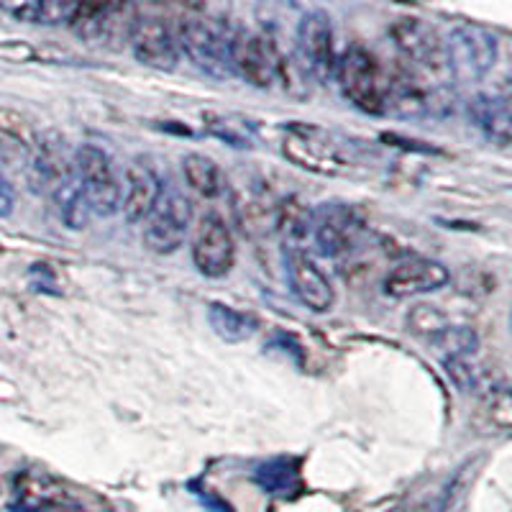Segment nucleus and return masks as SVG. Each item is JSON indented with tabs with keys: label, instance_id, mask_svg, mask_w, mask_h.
<instances>
[{
	"label": "nucleus",
	"instance_id": "1",
	"mask_svg": "<svg viewBox=\"0 0 512 512\" xmlns=\"http://www.w3.org/2000/svg\"><path fill=\"white\" fill-rule=\"evenodd\" d=\"M16 512H105V502L88 489L44 469H24L13 479Z\"/></svg>",
	"mask_w": 512,
	"mask_h": 512
},
{
	"label": "nucleus",
	"instance_id": "2",
	"mask_svg": "<svg viewBox=\"0 0 512 512\" xmlns=\"http://www.w3.org/2000/svg\"><path fill=\"white\" fill-rule=\"evenodd\" d=\"M341 95L367 116H387L390 98V72L361 44H351L344 54H338L336 75Z\"/></svg>",
	"mask_w": 512,
	"mask_h": 512
},
{
	"label": "nucleus",
	"instance_id": "3",
	"mask_svg": "<svg viewBox=\"0 0 512 512\" xmlns=\"http://www.w3.org/2000/svg\"><path fill=\"white\" fill-rule=\"evenodd\" d=\"M231 75L256 90H277L290 82L287 57L282 47L264 31L233 29Z\"/></svg>",
	"mask_w": 512,
	"mask_h": 512
},
{
	"label": "nucleus",
	"instance_id": "4",
	"mask_svg": "<svg viewBox=\"0 0 512 512\" xmlns=\"http://www.w3.org/2000/svg\"><path fill=\"white\" fill-rule=\"evenodd\" d=\"M180 54L213 80L231 77L233 29L213 16H185L175 31Z\"/></svg>",
	"mask_w": 512,
	"mask_h": 512
},
{
	"label": "nucleus",
	"instance_id": "5",
	"mask_svg": "<svg viewBox=\"0 0 512 512\" xmlns=\"http://www.w3.org/2000/svg\"><path fill=\"white\" fill-rule=\"evenodd\" d=\"M500 41L492 31L474 24L454 26L443 36L448 80L456 85H477L495 70Z\"/></svg>",
	"mask_w": 512,
	"mask_h": 512
},
{
	"label": "nucleus",
	"instance_id": "6",
	"mask_svg": "<svg viewBox=\"0 0 512 512\" xmlns=\"http://www.w3.org/2000/svg\"><path fill=\"white\" fill-rule=\"evenodd\" d=\"M392 41L402 59V70L433 85L448 80L446 57H443V36L420 18H397L390 29Z\"/></svg>",
	"mask_w": 512,
	"mask_h": 512
},
{
	"label": "nucleus",
	"instance_id": "7",
	"mask_svg": "<svg viewBox=\"0 0 512 512\" xmlns=\"http://www.w3.org/2000/svg\"><path fill=\"white\" fill-rule=\"evenodd\" d=\"M192 200L185 190L175 185H164L157 203L149 210V216L141 221V241L152 254L169 256L185 246L192 228Z\"/></svg>",
	"mask_w": 512,
	"mask_h": 512
},
{
	"label": "nucleus",
	"instance_id": "8",
	"mask_svg": "<svg viewBox=\"0 0 512 512\" xmlns=\"http://www.w3.org/2000/svg\"><path fill=\"white\" fill-rule=\"evenodd\" d=\"M75 177L80 182L90 213L98 218H113L121 203V172L103 146L80 144L75 149Z\"/></svg>",
	"mask_w": 512,
	"mask_h": 512
},
{
	"label": "nucleus",
	"instance_id": "9",
	"mask_svg": "<svg viewBox=\"0 0 512 512\" xmlns=\"http://www.w3.org/2000/svg\"><path fill=\"white\" fill-rule=\"evenodd\" d=\"M295 59L305 77L326 85L336 75V31L326 11H305L295 29Z\"/></svg>",
	"mask_w": 512,
	"mask_h": 512
},
{
	"label": "nucleus",
	"instance_id": "10",
	"mask_svg": "<svg viewBox=\"0 0 512 512\" xmlns=\"http://www.w3.org/2000/svg\"><path fill=\"white\" fill-rule=\"evenodd\" d=\"M192 264L208 280H223L236 267V239L226 218L218 213H205L192 231L190 244Z\"/></svg>",
	"mask_w": 512,
	"mask_h": 512
},
{
	"label": "nucleus",
	"instance_id": "11",
	"mask_svg": "<svg viewBox=\"0 0 512 512\" xmlns=\"http://www.w3.org/2000/svg\"><path fill=\"white\" fill-rule=\"evenodd\" d=\"M24 177L31 190L49 198L57 187L75 177V149H70L67 139L59 131L49 128L36 136Z\"/></svg>",
	"mask_w": 512,
	"mask_h": 512
},
{
	"label": "nucleus",
	"instance_id": "12",
	"mask_svg": "<svg viewBox=\"0 0 512 512\" xmlns=\"http://www.w3.org/2000/svg\"><path fill=\"white\" fill-rule=\"evenodd\" d=\"M285 274L290 282L292 295L297 297V303L305 305L313 313H328L336 303V290H333L331 280L326 272L315 262V256L310 254L305 246L300 249H285Z\"/></svg>",
	"mask_w": 512,
	"mask_h": 512
},
{
	"label": "nucleus",
	"instance_id": "13",
	"mask_svg": "<svg viewBox=\"0 0 512 512\" xmlns=\"http://www.w3.org/2000/svg\"><path fill=\"white\" fill-rule=\"evenodd\" d=\"M364 226L359 216L346 205H320L310 210V236L320 254L344 256L356 249Z\"/></svg>",
	"mask_w": 512,
	"mask_h": 512
},
{
	"label": "nucleus",
	"instance_id": "14",
	"mask_svg": "<svg viewBox=\"0 0 512 512\" xmlns=\"http://www.w3.org/2000/svg\"><path fill=\"white\" fill-rule=\"evenodd\" d=\"M164 182L159 177L157 167L146 157H134L126 164L121 175V203H118V213L123 221L136 226L149 216V210L157 203L159 192H162Z\"/></svg>",
	"mask_w": 512,
	"mask_h": 512
},
{
	"label": "nucleus",
	"instance_id": "15",
	"mask_svg": "<svg viewBox=\"0 0 512 512\" xmlns=\"http://www.w3.org/2000/svg\"><path fill=\"white\" fill-rule=\"evenodd\" d=\"M131 52L136 62L149 70L172 72L180 64V47H177L175 31L164 24L162 18H141L131 29Z\"/></svg>",
	"mask_w": 512,
	"mask_h": 512
},
{
	"label": "nucleus",
	"instance_id": "16",
	"mask_svg": "<svg viewBox=\"0 0 512 512\" xmlns=\"http://www.w3.org/2000/svg\"><path fill=\"white\" fill-rule=\"evenodd\" d=\"M451 282V272L436 259L413 256L405 262L395 264L390 274L384 277V295L395 300H408V297L436 292Z\"/></svg>",
	"mask_w": 512,
	"mask_h": 512
},
{
	"label": "nucleus",
	"instance_id": "17",
	"mask_svg": "<svg viewBox=\"0 0 512 512\" xmlns=\"http://www.w3.org/2000/svg\"><path fill=\"white\" fill-rule=\"evenodd\" d=\"M285 154L295 164L313 169V172H338L344 159H341V146L331 141V136L320 134L308 126V131L292 128L285 139Z\"/></svg>",
	"mask_w": 512,
	"mask_h": 512
},
{
	"label": "nucleus",
	"instance_id": "18",
	"mask_svg": "<svg viewBox=\"0 0 512 512\" xmlns=\"http://www.w3.org/2000/svg\"><path fill=\"white\" fill-rule=\"evenodd\" d=\"M469 118L484 134V139L505 149L512 139L510 100L505 93H479L469 100Z\"/></svg>",
	"mask_w": 512,
	"mask_h": 512
},
{
	"label": "nucleus",
	"instance_id": "19",
	"mask_svg": "<svg viewBox=\"0 0 512 512\" xmlns=\"http://www.w3.org/2000/svg\"><path fill=\"white\" fill-rule=\"evenodd\" d=\"M36 136L39 134L31 131L18 116L6 113V118H0V172L3 175L11 177L16 172H26Z\"/></svg>",
	"mask_w": 512,
	"mask_h": 512
},
{
	"label": "nucleus",
	"instance_id": "20",
	"mask_svg": "<svg viewBox=\"0 0 512 512\" xmlns=\"http://www.w3.org/2000/svg\"><path fill=\"white\" fill-rule=\"evenodd\" d=\"M182 177L187 187L203 200H218L226 195L228 177L221 164L208 154L192 152L182 159Z\"/></svg>",
	"mask_w": 512,
	"mask_h": 512
},
{
	"label": "nucleus",
	"instance_id": "21",
	"mask_svg": "<svg viewBox=\"0 0 512 512\" xmlns=\"http://www.w3.org/2000/svg\"><path fill=\"white\" fill-rule=\"evenodd\" d=\"M49 200H52L54 210H57L59 221L70 228V231L88 228L93 213H90V205L88 200H85V192H82L77 177H72V180L64 182L62 187H57V190L49 195Z\"/></svg>",
	"mask_w": 512,
	"mask_h": 512
},
{
	"label": "nucleus",
	"instance_id": "22",
	"mask_svg": "<svg viewBox=\"0 0 512 512\" xmlns=\"http://www.w3.org/2000/svg\"><path fill=\"white\" fill-rule=\"evenodd\" d=\"M484 466V456L477 454L472 459H466L464 464L456 469V474L451 477L446 487V495H443L441 512H472V492L474 484H477L479 472Z\"/></svg>",
	"mask_w": 512,
	"mask_h": 512
},
{
	"label": "nucleus",
	"instance_id": "23",
	"mask_svg": "<svg viewBox=\"0 0 512 512\" xmlns=\"http://www.w3.org/2000/svg\"><path fill=\"white\" fill-rule=\"evenodd\" d=\"M208 320L213 331L223 338V341H246L251 333L256 331V320L251 315L233 310L228 305L213 303L208 308Z\"/></svg>",
	"mask_w": 512,
	"mask_h": 512
},
{
	"label": "nucleus",
	"instance_id": "24",
	"mask_svg": "<svg viewBox=\"0 0 512 512\" xmlns=\"http://www.w3.org/2000/svg\"><path fill=\"white\" fill-rule=\"evenodd\" d=\"M113 8H116V0H80L70 21L72 31L85 39H95L111 21Z\"/></svg>",
	"mask_w": 512,
	"mask_h": 512
},
{
	"label": "nucleus",
	"instance_id": "25",
	"mask_svg": "<svg viewBox=\"0 0 512 512\" xmlns=\"http://www.w3.org/2000/svg\"><path fill=\"white\" fill-rule=\"evenodd\" d=\"M295 469H287V464H267L262 469V472L256 474V479H259V484H262L267 492H274V495H285V492H290L292 482H295Z\"/></svg>",
	"mask_w": 512,
	"mask_h": 512
},
{
	"label": "nucleus",
	"instance_id": "26",
	"mask_svg": "<svg viewBox=\"0 0 512 512\" xmlns=\"http://www.w3.org/2000/svg\"><path fill=\"white\" fill-rule=\"evenodd\" d=\"M77 3H80V0H41L39 21H36V24H44V26L70 24L72 16H75L77 11Z\"/></svg>",
	"mask_w": 512,
	"mask_h": 512
},
{
	"label": "nucleus",
	"instance_id": "27",
	"mask_svg": "<svg viewBox=\"0 0 512 512\" xmlns=\"http://www.w3.org/2000/svg\"><path fill=\"white\" fill-rule=\"evenodd\" d=\"M0 8L13 16L16 21H29V24H36L39 21V8L41 0H0Z\"/></svg>",
	"mask_w": 512,
	"mask_h": 512
},
{
	"label": "nucleus",
	"instance_id": "28",
	"mask_svg": "<svg viewBox=\"0 0 512 512\" xmlns=\"http://www.w3.org/2000/svg\"><path fill=\"white\" fill-rule=\"evenodd\" d=\"M13 210V187L11 177L0 172V216H8Z\"/></svg>",
	"mask_w": 512,
	"mask_h": 512
},
{
	"label": "nucleus",
	"instance_id": "29",
	"mask_svg": "<svg viewBox=\"0 0 512 512\" xmlns=\"http://www.w3.org/2000/svg\"><path fill=\"white\" fill-rule=\"evenodd\" d=\"M159 3H167V0H159Z\"/></svg>",
	"mask_w": 512,
	"mask_h": 512
},
{
	"label": "nucleus",
	"instance_id": "30",
	"mask_svg": "<svg viewBox=\"0 0 512 512\" xmlns=\"http://www.w3.org/2000/svg\"><path fill=\"white\" fill-rule=\"evenodd\" d=\"M116 3H118V0H116Z\"/></svg>",
	"mask_w": 512,
	"mask_h": 512
}]
</instances>
